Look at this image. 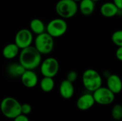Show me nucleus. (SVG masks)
<instances>
[{"mask_svg": "<svg viewBox=\"0 0 122 121\" xmlns=\"http://www.w3.org/2000/svg\"><path fill=\"white\" fill-rule=\"evenodd\" d=\"M42 54L35 48L31 46L21 50L19 56V63H20L26 70L34 71L39 67L42 63Z\"/></svg>", "mask_w": 122, "mask_h": 121, "instance_id": "1", "label": "nucleus"}, {"mask_svg": "<svg viewBox=\"0 0 122 121\" xmlns=\"http://www.w3.org/2000/svg\"><path fill=\"white\" fill-rule=\"evenodd\" d=\"M0 109L4 117L14 119L21 114V104L13 97H6L2 99Z\"/></svg>", "mask_w": 122, "mask_h": 121, "instance_id": "2", "label": "nucleus"}, {"mask_svg": "<svg viewBox=\"0 0 122 121\" xmlns=\"http://www.w3.org/2000/svg\"><path fill=\"white\" fill-rule=\"evenodd\" d=\"M102 76L96 70L89 68L82 74V83L86 90L94 93L102 86Z\"/></svg>", "mask_w": 122, "mask_h": 121, "instance_id": "3", "label": "nucleus"}, {"mask_svg": "<svg viewBox=\"0 0 122 121\" xmlns=\"http://www.w3.org/2000/svg\"><path fill=\"white\" fill-rule=\"evenodd\" d=\"M79 10V6L74 0H59L55 6V11L64 19L74 17Z\"/></svg>", "mask_w": 122, "mask_h": 121, "instance_id": "4", "label": "nucleus"}, {"mask_svg": "<svg viewBox=\"0 0 122 121\" xmlns=\"http://www.w3.org/2000/svg\"><path fill=\"white\" fill-rule=\"evenodd\" d=\"M34 46L42 55H48L54 49V38L47 32L38 35L34 39Z\"/></svg>", "mask_w": 122, "mask_h": 121, "instance_id": "5", "label": "nucleus"}, {"mask_svg": "<svg viewBox=\"0 0 122 121\" xmlns=\"http://www.w3.org/2000/svg\"><path fill=\"white\" fill-rule=\"evenodd\" d=\"M68 29V25L65 19L56 18L51 20L46 25V32L54 39L64 36Z\"/></svg>", "mask_w": 122, "mask_h": 121, "instance_id": "6", "label": "nucleus"}, {"mask_svg": "<svg viewBox=\"0 0 122 121\" xmlns=\"http://www.w3.org/2000/svg\"><path fill=\"white\" fill-rule=\"evenodd\" d=\"M59 71V63L54 57H49L44 59L41 66L40 71L43 77H55Z\"/></svg>", "mask_w": 122, "mask_h": 121, "instance_id": "7", "label": "nucleus"}, {"mask_svg": "<svg viewBox=\"0 0 122 121\" xmlns=\"http://www.w3.org/2000/svg\"><path fill=\"white\" fill-rule=\"evenodd\" d=\"M93 93L96 103L101 106H108L112 104L115 100V94L107 87L102 86Z\"/></svg>", "mask_w": 122, "mask_h": 121, "instance_id": "8", "label": "nucleus"}, {"mask_svg": "<svg viewBox=\"0 0 122 121\" xmlns=\"http://www.w3.org/2000/svg\"><path fill=\"white\" fill-rule=\"evenodd\" d=\"M33 41V33L30 29H22L18 31L14 37V43L21 50L32 46Z\"/></svg>", "mask_w": 122, "mask_h": 121, "instance_id": "9", "label": "nucleus"}, {"mask_svg": "<svg viewBox=\"0 0 122 121\" xmlns=\"http://www.w3.org/2000/svg\"><path fill=\"white\" fill-rule=\"evenodd\" d=\"M96 103L93 93H87L81 95L76 101V107L79 110L85 111L91 109Z\"/></svg>", "mask_w": 122, "mask_h": 121, "instance_id": "10", "label": "nucleus"}, {"mask_svg": "<svg viewBox=\"0 0 122 121\" xmlns=\"http://www.w3.org/2000/svg\"><path fill=\"white\" fill-rule=\"evenodd\" d=\"M20 78L22 84L27 88H34L39 82L37 74L31 70H26Z\"/></svg>", "mask_w": 122, "mask_h": 121, "instance_id": "11", "label": "nucleus"}, {"mask_svg": "<svg viewBox=\"0 0 122 121\" xmlns=\"http://www.w3.org/2000/svg\"><path fill=\"white\" fill-rule=\"evenodd\" d=\"M107 87L115 95L122 91V78L117 74H111L107 78Z\"/></svg>", "mask_w": 122, "mask_h": 121, "instance_id": "12", "label": "nucleus"}, {"mask_svg": "<svg viewBox=\"0 0 122 121\" xmlns=\"http://www.w3.org/2000/svg\"><path fill=\"white\" fill-rule=\"evenodd\" d=\"M74 87L73 83L66 79L63 80L59 86V93L64 99H70L74 94Z\"/></svg>", "mask_w": 122, "mask_h": 121, "instance_id": "13", "label": "nucleus"}, {"mask_svg": "<svg viewBox=\"0 0 122 121\" xmlns=\"http://www.w3.org/2000/svg\"><path fill=\"white\" fill-rule=\"evenodd\" d=\"M119 10L114 2H105L100 7L101 14L106 18H112L117 16Z\"/></svg>", "mask_w": 122, "mask_h": 121, "instance_id": "14", "label": "nucleus"}, {"mask_svg": "<svg viewBox=\"0 0 122 121\" xmlns=\"http://www.w3.org/2000/svg\"><path fill=\"white\" fill-rule=\"evenodd\" d=\"M21 49L15 43H11L6 45L2 51L3 56L8 60H11L16 58L17 56H19Z\"/></svg>", "mask_w": 122, "mask_h": 121, "instance_id": "15", "label": "nucleus"}, {"mask_svg": "<svg viewBox=\"0 0 122 121\" xmlns=\"http://www.w3.org/2000/svg\"><path fill=\"white\" fill-rule=\"evenodd\" d=\"M26 70L20 63L14 62L8 66L7 73L12 78H21Z\"/></svg>", "mask_w": 122, "mask_h": 121, "instance_id": "16", "label": "nucleus"}, {"mask_svg": "<svg viewBox=\"0 0 122 121\" xmlns=\"http://www.w3.org/2000/svg\"><path fill=\"white\" fill-rule=\"evenodd\" d=\"M30 31L36 36L46 32V26L39 19H33L29 24Z\"/></svg>", "mask_w": 122, "mask_h": 121, "instance_id": "17", "label": "nucleus"}, {"mask_svg": "<svg viewBox=\"0 0 122 121\" xmlns=\"http://www.w3.org/2000/svg\"><path fill=\"white\" fill-rule=\"evenodd\" d=\"M79 9L82 15L85 16H91L95 9V1L92 0H83L79 3Z\"/></svg>", "mask_w": 122, "mask_h": 121, "instance_id": "18", "label": "nucleus"}, {"mask_svg": "<svg viewBox=\"0 0 122 121\" xmlns=\"http://www.w3.org/2000/svg\"><path fill=\"white\" fill-rule=\"evenodd\" d=\"M55 86L54 78L43 77L40 81V88L42 91L45 93H49L53 91Z\"/></svg>", "mask_w": 122, "mask_h": 121, "instance_id": "19", "label": "nucleus"}, {"mask_svg": "<svg viewBox=\"0 0 122 121\" xmlns=\"http://www.w3.org/2000/svg\"><path fill=\"white\" fill-rule=\"evenodd\" d=\"M112 116L116 121H120L122 119V105H114L112 109Z\"/></svg>", "mask_w": 122, "mask_h": 121, "instance_id": "20", "label": "nucleus"}, {"mask_svg": "<svg viewBox=\"0 0 122 121\" xmlns=\"http://www.w3.org/2000/svg\"><path fill=\"white\" fill-rule=\"evenodd\" d=\"M112 41L118 47L122 46V29L117 30L112 34Z\"/></svg>", "mask_w": 122, "mask_h": 121, "instance_id": "21", "label": "nucleus"}, {"mask_svg": "<svg viewBox=\"0 0 122 121\" xmlns=\"http://www.w3.org/2000/svg\"><path fill=\"white\" fill-rule=\"evenodd\" d=\"M31 111H32V108L30 104L26 103L21 104V114L28 116L29 114L31 113Z\"/></svg>", "mask_w": 122, "mask_h": 121, "instance_id": "22", "label": "nucleus"}, {"mask_svg": "<svg viewBox=\"0 0 122 121\" xmlns=\"http://www.w3.org/2000/svg\"><path fill=\"white\" fill-rule=\"evenodd\" d=\"M78 78V74L76 71H71L67 73L66 76V80H68L69 81L71 82V83H74Z\"/></svg>", "mask_w": 122, "mask_h": 121, "instance_id": "23", "label": "nucleus"}, {"mask_svg": "<svg viewBox=\"0 0 122 121\" xmlns=\"http://www.w3.org/2000/svg\"><path fill=\"white\" fill-rule=\"evenodd\" d=\"M13 121H29V119L27 117V116L21 114L20 116H19L16 118H14Z\"/></svg>", "mask_w": 122, "mask_h": 121, "instance_id": "24", "label": "nucleus"}, {"mask_svg": "<svg viewBox=\"0 0 122 121\" xmlns=\"http://www.w3.org/2000/svg\"><path fill=\"white\" fill-rule=\"evenodd\" d=\"M116 57L117 58L122 62V46L118 47V48L116 51Z\"/></svg>", "mask_w": 122, "mask_h": 121, "instance_id": "25", "label": "nucleus"}, {"mask_svg": "<svg viewBox=\"0 0 122 121\" xmlns=\"http://www.w3.org/2000/svg\"><path fill=\"white\" fill-rule=\"evenodd\" d=\"M113 2L117 6V7L122 10V0H113Z\"/></svg>", "mask_w": 122, "mask_h": 121, "instance_id": "26", "label": "nucleus"}, {"mask_svg": "<svg viewBox=\"0 0 122 121\" xmlns=\"http://www.w3.org/2000/svg\"><path fill=\"white\" fill-rule=\"evenodd\" d=\"M74 1H76V3H77V2H79V3H80V2H81V1H83V0H74Z\"/></svg>", "mask_w": 122, "mask_h": 121, "instance_id": "27", "label": "nucleus"}, {"mask_svg": "<svg viewBox=\"0 0 122 121\" xmlns=\"http://www.w3.org/2000/svg\"><path fill=\"white\" fill-rule=\"evenodd\" d=\"M92 1H102V0H92Z\"/></svg>", "mask_w": 122, "mask_h": 121, "instance_id": "28", "label": "nucleus"}, {"mask_svg": "<svg viewBox=\"0 0 122 121\" xmlns=\"http://www.w3.org/2000/svg\"></svg>", "mask_w": 122, "mask_h": 121, "instance_id": "29", "label": "nucleus"}, {"mask_svg": "<svg viewBox=\"0 0 122 121\" xmlns=\"http://www.w3.org/2000/svg\"></svg>", "mask_w": 122, "mask_h": 121, "instance_id": "30", "label": "nucleus"}]
</instances>
